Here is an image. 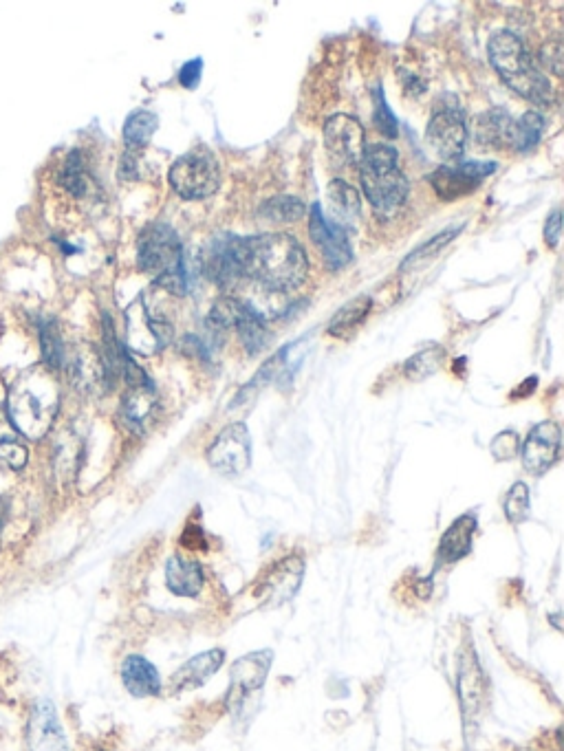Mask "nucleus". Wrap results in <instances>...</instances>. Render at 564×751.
Returning <instances> with one entry per match:
<instances>
[{
  "instance_id": "1",
  "label": "nucleus",
  "mask_w": 564,
  "mask_h": 751,
  "mask_svg": "<svg viewBox=\"0 0 564 751\" xmlns=\"http://www.w3.org/2000/svg\"><path fill=\"white\" fill-rule=\"evenodd\" d=\"M243 276L269 291H291L307 278L305 249L289 234H258L241 238Z\"/></svg>"
},
{
  "instance_id": "2",
  "label": "nucleus",
  "mask_w": 564,
  "mask_h": 751,
  "mask_svg": "<svg viewBox=\"0 0 564 751\" xmlns=\"http://www.w3.org/2000/svg\"><path fill=\"white\" fill-rule=\"evenodd\" d=\"M487 53H490L492 67L501 75L509 89H514L520 97H525V100L538 106H547L553 102L549 78L538 69L525 42L514 31H496L490 38V45H487Z\"/></svg>"
},
{
  "instance_id": "3",
  "label": "nucleus",
  "mask_w": 564,
  "mask_h": 751,
  "mask_svg": "<svg viewBox=\"0 0 564 751\" xmlns=\"http://www.w3.org/2000/svg\"><path fill=\"white\" fill-rule=\"evenodd\" d=\"M60 406L58 386L45 370H29L14 384L7 399V415L14 428L29 439L49 432Z\"/></svg>"
},
{
  "instance_id": "4",
  "label": "nucleus",
  "mask_w": 564,
  "mask_h": 751,
  "mask_svg": "<svg viewBox=\"0 0 564 751\" xmlns=\"http://www.w3.org/2000/svg\"><path fill=\"white\" fill-rule=\"evenodd\" d=\"M139 269L153 278L161 289L175 296L188 293V271L183 263L179 234L168 223H150L137 241Z\"/></svg>"
},
{
  "instance_id": "5",
  "label": "nucleus",
  "mask_w": 564,
  "mask_h": 751,
  "mask_svg": "<svg viewBox=\"0 0 564 751\" xmlns=\"http://www.w3.org/2000/svg\"><path fill=\"white\" fill-rule=\"evenodd\" d=\"M360 181L377 214L393 216L408 199V179L399 168V152L388 144L366 148L360 161Z\"/></svg>"
},
{
  "instance_id": "6",
  "label": "nucleus",
  "mask_w": 564,
  "mask_h": 751,
  "mask_svg": "<svg viewBox=\"0 0 564 751\" xmlns=\"http://www.w3.org/2000/svg\"><path fill=\"white\" fill-rule=\"evenodd\" d=\"M172 190L186 201L208 199L221 185V166L208 148H192L181 155L168 172Z\"/></svg>"
},
{
  "instance_id": "7",
  "label": "nucleus",
  "mask_w": 564,
  "mask_h": 751,
  "mask_svg": "<svg viewBox=\"0 0 564 751\" xmlns=\"http://www.w3.org/2000/svg\"><path fill=\"white\" fill-rule=\"evenodd\" d=\"M428 146L437 152L443 161H457L468 144V122L461 106L454 100H443L435 108L426 130Z\"/></svg>"
},
{
  "instance_id": "8",
  "label": "nucleus",
  "mask_w": 564,
  "mask_h": 751,
  "mask_svg": "<svg viewBox=\"0 0 564 751\" xmlns=\"http://www.w3.org/2000/svg\"><path fill=\"white\" fill-rule=\"evenodd\" d=\"M203 274L223 291L232 289L238 280H243L241 238L232 234L212 238L203 252Z\"/></svg>"
},
{
  "instance_id": "9",
  "label": "nucleus",
  "mask_w": 564,
  "mask_h": 751,
  "mask_svg": "<svg viewBox=\"0 0 564 751\" xmlns=\"http://www.w3.org/2000/svg\"><path fill=\"white\" fill-rule=\"evenodd\" d=\"M494 172V161H463L459 166L437 168L430 174L428 181L443 201H454L479 190V185Z\"/></svg>"
},
{
  "instance_id": "10",
  "label": "nucleus",
  "mask_w": 564,
  "mask_h": 751,
  "mask_svg": "<svg viewBox=\"0 0 564 751\" xmlns=\"http://www.w3.org/2000/svg\"><path fill=\"white\" fill-rule=\"evenodd\" d=\"M208 461L216 472L225 476H238L247 470L252 463V439L243 423H232L214 439Z\"/></svg>"
},
{
  "instance_id": "11",
  "label": "nucleus",
  "mask_w": 564,
  "mask_h": 751,
  "mask_svg": "<svg viewBox=\"0 0 564 751\" xmlns=\"http://www.w3.org/2000/svg\"><path fill=\"white\" fill-rule=\"evenodd\" d=\"M309 234L313 245L320 249L324 263H327L331 271L344 269L353 260L349 234L344 232V227L340 223L329 221L318 203L311 205Z\"/></svg>"
},
{
  "instance_id": "12",
  "label": "nucleus",
  "mask_w": 564,
  "mask_h": 751,
  "mask_svg": "<svg viewBox=\"0 0 564 751\" xmlns=\"http://www.w3.org/2000/svg\"><path fill=\"white\" fill-rule=\"evenodd\" d=\"M324 146L344 166H360L366 152L364 126L351 115H333L324 124Z\"/></svg>"
},
{
  "instance_id": "13",
  "label": "nucleus",
  "mask_w": 564,
  "mask_h": 751,
  "mask_svg": "<svg viewBox=\"0 0 564 751\" xmlns=\"http://www.w3.org/2000/svg\"><path fill=\"white\" fill-rule=\"evenodd\" d=\"M27 743L31 751H71L56 705L51 701L40 699L31 707Z\"/></svg>"
},
{
  "instance_id": "14",
  "label": "nucleus",
  "mask_w": 564,
  "mask_h": 751,
  "mask_svg": "<svg viewBox=\"0 0 564 751\" xmlns=\"http://www.w3.org/2000/svg\"><path fill=\"white\" fill-rule=\"evenodd\" d=\"M271 659H274L271 650H260L252 652V655H245L234 663L230 672V694H227V705L232 710L243 705L249 694L263 688L271 668Z\"/></svg>"
},
{
  "instance_id": "15",
  "label": "nucleus",
  "mask_w": 564,
  "mask_h": 751,
  "mask_svg": "<svg viewBox=\"0 0 564 751\" xmlns=\"http://www.w3.org/2000/svg\"><path fill=\"white\" fill-rule=\"evenodd\" d=\"M560 441L562 434L556 421H542L536 428H531L523 448H520L525 470L531 474H545L551 470L560 456Z\"/></svg>"
},
{
  "instance_id": "16",
  "label": "nucleus",
  "mask_w": 564,
  "mask_h": 751,
  "mask_svg": "<svg viewBox=\"0 0 564 751\" xmlns=\"http://www.w3.org/2000/svg\"><path fill=\"white\" fill-rule=\"evenodd\" d=\"M302 575H305V560H302L300 555H289V558L280 560L276 567L265 575L263 584H260V600L267 606L287 604L291 597L298 593Z\"/></svg>"
},
{
  "instance_id": "17",
  "label": "nucleus",
  "mask_w": 564,
  "mask_h": 751,
  "mask_svg": "<svg viewBox=\"0 0 564 751\" xmlns=\"http://www.w3.org/2000/svg\"><path fill=\"white\" fill-rule=\"evenodd\" d=\"M225 661V652L214 648L208 652H201V655L192 657L190 661L183 663V666L175 672L170 685L172 692H183V690H192V688H201V685L214 677L219 668Z\"/></svg>"
},
{
  "instance_id": "18",
  "label": "nucleus",
  "mask_w": 564,
  "mask_h": 751,
  "mask_svg": "<svg viewBox=\"0 0 564 751\" xmlns=\"http://www.w3.org/2000/svg\"><path fill=\"white\" fill-rule=\"evenodd\" d=\"M122 681L124 688L133 696H137V699L157 696L161 692V679L157 668L148 659L139 655H130L124 659Z\"/></svg>"
},
{
  "instance_id": "19",
  "label": "nucleus",
  "mask_w": 564,
  "mask_h": 751,
  "mask_svg": "<svg viewBox=\"0 0 564 751\" xmlns=\"http://www.w3.org/2000/svg\"><path fill=\"white\" fill-rule=\"evenodd\" d=\"M476 527H479V520L472 514H465L459 520H454L452 527L443 533V538L439 542V560L443 564H452L465 558V555L472 551V538Z\"/></svg>"
},
{
  "instance_id": "20",
  "label": "nucleus",
  "mask_w": 564,
  "mask_h": 751,
  "mask_svg": "<svg viewBox=\"0 0 564 751\" xmlns=\"http://www.w3.org/2000/svg\"><path fill=\"white\" fill-rule=\"evenodd\" d=\"M203 569L199 562L183 560L179 555H172L166 564V584L168 589L179 597H194L203 589Z\"/></svg>"
},
{
  "instance_id": "21",
  "label": "nucleus",
  "mask_w": 564,
  "mask_h": 751,
  "mask_svg": "<svg viewBox=\"0 0 564 751\" xmlns=\"http://www.w3.org/2000/svg\"><path fill=\"white\" fill-rule=\"evenodd\" d=\"M155 406H157V395H155L153 382L128 386V395L122 401V417L126 421V426L130 430L139 432L141 428H144L146 419L153 415Z\"/></svg>"
},
{
  "instance_id": "22",
  "label": "nucleus",
  "mask_w": 564,
  "mask_h": 751,
  "mask_svg": "<svg viewBox=\"0 0 564 751\" xmlns=\"http://www.w3.org/2000/svg\"><path fill=\"white\" fill-rule=\"evenodd\" d=\"M545 128H547V119L538 111H529L520 119H516V122H512L509 146L518 152L534 150L540 144L542 135H545Z\"/></svg>"
},
{
  "instance_id": "23",
  "label": "nucleus",
  "mask_w": 564,
  "mask_h": 751,
  "mask_svg": "<svg viewBox=\"0 0 564 751\" xmlns=\"http://www.w3.org/2000/svg\"><path fill=\"white\" fill-rule=\"evenodd\" d=\"M234 329L238 331V337H241V342L245 346V351L249 355H256L263 351V348L269 344V333H267V326L263 322V318L249 307H245L241 320L236 322Z\"/></svg>"
},
{
  "instance_id": "24",
  "label": "nucleus",
  "mask_w": 564,
  "mask_h": 751,
  "mask_svg": "<svg viewBox=\"0 0 564 751\" xmlns=\"http://www.w3.org/2000/svg\"><path fill=\"white\" fill-rule=\"evenodd\" d=\"M371 307H373V300L368 296H357L349 304H344V307L333 315V320L329 324V333L338 337L349 335L366 320V315L371 313Z\"/></svg>"
},
{
  "instance_id": "25",
  "label": "nucleus",
  "mask_w": 564,
  "mask_h": 751,
  "mask_svg": "<svg viewBox=\"0 0 564 751\" xmlns=\"http://www.w3.org/2000/svg\"><path fill=\"white\" fill-rule=\"evenodd\" d=\"M157 128H159V117L155 113H150V111L130 113L124 124V141L128 150L148 146Z\"/></svg>"
},
{
  "instance_id": "26",
  "label": "nucleus",
  "mask_w": 564,
  "mask_h": 751,
  "mask_svg": "<svg viewBox=\"0 0 564 751\" xmlns=\"http://www.w3.org/2000/svg\"><path fill=\"white\" fill-rule=\"evenodd\" d=\"M60 181L64 185V190L71 192L73 197H84L91 190V177L89 170H86V161L82 157L80 150H73L67 157V163H64Z\"/></svg>"
},
{
  "instance_id": "27",
  "label": "nucleus",
  "mask_w": 564,
  "mask_h": 751,
  "mask_svg": "<svg viewBox=\"0 0 564 751\" xmlns=\"http://www.w3.org/2000/svg\"><path fill=\"white\" fill-rule=\"evenodd\" d=\"M305 212H307L305 203L296 197H274L265 201L263 208H260V216H263V219L271 225L296 223L302 219V216H305Z\"/></svg>"
},
{
  "instance_id": "28",
  "label": "nucleus",
  "mask_w": 564,
  "mask_h": 751,
  "mask_svg": "<svg viewBox=\"0 0 564 751\" xmlns=\"http://www.w3.org/2000/svg\"><path fill=\"white\" fill-rule=\"evenodd\" d=\"M509 133H512V119L507 117L505 111L487 113L476 124V135H479L483 144L490 146H509Z\"/></svg>"
},
{
  "instance_id": "29",
  "label": "nucleus",
  "mask_w": 564,
  "mask_h": 751,
  "mask_svg": "<svg viewBox=\"0 0 564 751\" xmlns=\"http://www.w3.org/2000/svg\"><path fill=\"white\" fill-rule=\"evenodd\" d=\"M247 304L236 300L232 296H223L216 300L212 304L210 309V318H208V324L214 326L216 331H225V329H234L236 322L241 320V315L245 311Z\"/></svg>"
},
{
  "instance_id": "30",
  "label": "nucleus",
  "mask_w": 564,
  "mask_h": 751,
  "mask_svg": "<svg viewBox=\"0 0 564 751\" xmlns=\"http://www.w3.org/2000/svg\"><path fill=\"white\" fill-rule=\"evenodd\" d=\"M441 362H443V348L441 346H430V348H426V351H421L415 357L408 359L406 366H404V373L410 379H426V377L437 373Z\"/></svg>"
},
{
  "instance_id": "31",
  "label": "nucleus",
  "mask_w": 564,
  "mask_h": 751,
  "mask_svg": "<svg viewBox=\"0 0 564 751\" xmlns=\"http://www.w3.org/2000/svg\"><path fill=\"white\" fill-rule=\"evenodd\" d=\"M40 344H42V359L47 368H60L64 364V342L58 331L56 322H45L40 329Z\"/></svg>"
},
{
  "instance_id": "32",
  "label": "nucleus",
  "mask_w": 564,
  "mask_h": 751,
  "mask_svg": "<svg viewBox=\"0 0 564 751\" xmlns=\"http://www.w3.org/2000/svg\"><path fill=\"white\" fill-rule=\"evenodd\" d=\"M329 199L333 203V208L342 216H353L360 214V194L351 188L349 183H344L340 179H335L329 185Z\"/></svg>"
},
{
  "instance_id": "33",
  "label": "nucleus",
  "mask_w": 564,
  "mask_h": 751,
  "mask_svg": "<svg viewBox=\"0 0 564 751\" xmlns=\"http://www.w3.org/2000/svg\"><path fill=\"white\" fill-rule=\"evenodd\" d=\"M457 234H459V230H454V227H452V230H446L443 234H439V236L432 238V241H428L426 245H421L419 249H415V252H412V254L404 260V263H401V271L415 269V267H419L421 263H426V260L435 258V256L439 254V249L446 247V245H448V243L452 241V238L457 236Z\"/></svg>"
},
{
  "instance_id": "34",
  "label": "nucleus",
  "mask_w": 564,
  "mask_h": 751,
  "mask_svg": "<svg viewBox=\"0 0 564 751\" xmlns=\"http://www.w3.org/2000/svg\"><path fill=\"white\" fill-rule=\"evenodd\" d=\"M531 509V496H529V487L525 483H516L512 489L507 492L505 498V516L509 522H518L527 520Z\"/></svg>"
},
{
  "instance_id": "35",
  "label": "nucleus",
  "mask_w": 564,
  "mask_h": 751,
  "mask_svg": "<svg viewBox=\"0 0 564 751\" xmlns=\"http://www.w3.org/2000/svg\"><path fill=\"white\" fill-rule=\"evenodd\" d=\"M27 459V448L16 437H9V434L0 437V463L12 467V470H23Z\"/></svg>"
},
{
  "instance_id": "36",
  "label": "nucleus",
  "mask_w": 564,
  "mask_h": 751,
  "mask_svg": "<svg viewBox=\"0 0 564 751\" xmlns=\"http://www.w3.org/2000/svg\"><path fill=\"white\" fill-rule=\"evenodd\" d=\"M375 128L388 139L397 137V119L393 117V111H390L388 104L384 102V91L382 86L375 89Z\"/></svg>"
},
{
  "instance_id": "37",
  "label": "nucleus",
  "mask_w": 564,
  "mask_h": 751,
  "mask_svg": "<svg viewBox=\"0 0 564 751\" xmlns=\"http://www.w3.org/2000/svg\"><path fill=\"white\" fill-rule=\"evenodd\" d=\"M520 445H518V437L516 432H501L498 437L492 441V454L496 461H509L514 459V456L518 454Z\"/></svg>"
},
{
  "instance_id": "38",
  "label": "nucleus",
  "mask_w": 564,
  "mask_h": 751,
  "mask_svg": "<svg viewBox=\"0 0 564 751\" xmlns=\"http://www.w3.org/2000/svg\"><path fill=\"white\" fill-rule=\"evenodd\" d=\"M540 62L545 64V69H549L553 75H562V42L560 40H551L545 47L540 49Z\"/></svg>"
},
{
  "instance_id": "39",
  "label": "nucleus",
  "mask_w": 564,
  "mask_h": 751,
  "mask_svg": "<svg viewBox=\"0 0 564 751\" xmlns=\"http://www.w3.org/2000/svg\"><path fill=\"white\" fill-rule=\"evenodd\" d=\"M201 73H203V60L201 58L186 62L179 71L181 86H186V89H190V91L197 89L199 82H201Z\"/></svg>"
},
{
  "instance_id": "40",
  "label": "nucleus",
  "mask_w": 564,
  "mask_h": 751,
  "mask_svg": "<svg viewBox=\"0 0 564 751\" xmlns=\"http://www.w3.org/2000/svg\"><path fill=\"white\" fill-rule=\"evenodd\" d=\"M560 234H562V214H560V210H553L551 216L547 219V223H545V241L551 247H558Z\"/></svg>"
},
{
  "instance_id": "41",
  "label": "nucleus",
  "mask_w": 564,
  "mask_h": 751,
  "mask_svg": "<svg viewBox=\"0 0 564 751\" xmlns=\"http://www.w3.org/2000/svg\"><path fill=\"white\" fill-rule=\"evenodd\" d=\"M7 514H9L7 500L0 498V538H3V529H5V522H7Z\"/></svg>"
}]
</instances>
